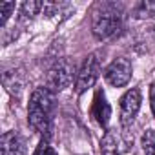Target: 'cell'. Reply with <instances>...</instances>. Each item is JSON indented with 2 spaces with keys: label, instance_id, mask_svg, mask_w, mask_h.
I'll use <instances>...</instances> for the list:
<instances>
[{
  "label": "cell",
  "instance_id": "6da1fadb",
  "mask_svg": "<svg viewBox=\"0 0 155 155\" xmlns=\"http://www.w3.org/2000/svg\"><path fill=\"white\" fill-rule=\"evenodd\" d=\"M55 110V93L44 86L37 88L29 97L28 106V122L38 133H48L51 124V115Z\"/></svg>",
  "mask_w": 155,
  "mask_h": 155
},
{
  "label": "cell",
  "instance_id": "7a4b0ae2",
  "mask_svg": "<svg viewBox=\"0 0 155 155\" xmlns=\"http://www.w3.org/2000/svg\"><path fill=\"white\" fill-rule=\"evenodd\" d=\"M122 26V15L115 6H102L101 13H95L93 17V24H91V31L95 35V38L99 40H106L110 37H113Z\"/></svg>",
  "mask_w": 155,
  "mask_h": 155
},
{
  "label": "cell",
  "instance_id": "3957f363",
  "mask_svg": "<svg viewBox=\"0 0 155 155\" xmlns=\"http://www.w3.org/2000/svg\"><path fill=\"white\" fill-rule=\"evenodd\" d=\"M101 66H102L101 51H93L84 58L79 73H77V79H75V90L79 95L95 86L97 79L101 77Z\"/></svg>",
  "mask_w": 155,
  "mask_h": 155
},
{
  "label": "cell",
  "instance_id": "277c9868",
  "mask_svg": "<svg viewBox=\"0 0 155 155\" xmlns=\"http://www.w3.org/2000/svg\"><path fill=\"white\" fill-rule=\"evenodd\" d=\"M73 77H75V64H71L66 58L57 60L48 71L46 88L51 90L53 93H58V91L69 88V84L73 82Z\"/></svg>",
  "mask_w": 155,
  "mask_h": 155
},
{
  "label": "cell",
  "instance_id": "5b68a950",
  "mask_svg": "<svg viewBox=\"0 0 155 155\" xmlns=\"http://www.w3.org/2000/svg\"><path fill=\"white\" fill-rule=\"evenodd\" d=\"M131 73H133V68H131V62L124 57H119L115 60L110 62V66L104 69V79L110 86L113 88H122L130 82L131 79Z\"/></svg>",
  "mask_w": 155,
  "mask_h": 155
},
{
  "label": "cell",
  "instance_id": "8992f818",
  "mask_svg": "<svg viewBox=\"0 0 155 155\" xmlns=\"http://www.w3.org/2000/svg\"><path fill=\"white\" fill-rule=\"evenodd\" d=\"M140 102H142V97H140L139 88H131L122 95V99H120V124L124 128L133 124V120L140 110Z\"/></svg>",
  "mask_w": 155,
  "mask_h": 155
},
{
  "label": "cell",
  "instance_id": "52a82bcc",
  "mask_svg": "<svg viewBox=\"0 0 155 155\" xmlns=\"http://www.w3.org/2000/svg\"><path fill=\"white\" fill-rule=\"evenodd\" d=\"M0 155H26L24 139L17 131H6L0 139Z\"/></svg>",
  "mask_w": 155,
  "mask_h": 155
},
{
  "label": "cell",
  "instance_id": "ba28073f",
  "mask_svg": "<svg viewBox=\"0 0 155 155\" xmlns=\"http://www.w3.org/2000/svg\"><path fill=\"white\" fill-rule=\"evenodd\" d=\"M91 113H93V117L97 119V122H99L102 128H106V126H108L110 117H111V108H110V104H108V101H106V97H104V93H102L101 90L95 93Z\"/></svg>",
  "mask_w": 155,
  "mask_h": 155
},
{
  "label": "cell",
  "instance_id": "9c48e42d",
  "mask_svg": "<svg viewBox=\"0 0 155 155\" xmlns=\"http://www.w3.org/2000/svg\"><path fill=\"white\" fill-rule=\"evenodd\" d=\"M101 151H102V155H120L122 142H120L117 131H113V130L106 131V135L101 140Z\"/></svg>",
  "mask_w": 155,
  "mask_h": 155
},
{
  "label": "cell",
  "instance_id": "30bf717a",
  "mask_svg": "<svg viewBox=\"0 0 155 155\" xmlns=\"http://www.w3.org/2000/svg\"><path fill=\"white\" fill-rule=\"evenodd\" d=\"M155 15V0H140L133 8V17L135 18H150Z\"/></svg>",
  "mask_w": 155,
  "mask_h": 155
},
{
  "label": "cell",
  "instance_id": "8fae6325",
  "mask_svg": "<svg viewBox=\"0 0 155 155\" xmlns=\"http://www.w3.org/2000/svg\"><path fill=\"white\" fill-rule=\"evenodd\" d=\"M42 8H44V4L38 2V0H26L20 6V15H22V18H33L35 15H38V11Z\"/></svg>",
  "mask_w": 155,
  "mask_h": 155
},
{
  "label": "cell",
  "instance_id": "7c38bea8",
  "mask_svg": "<svg viewBox=\"0 0 155 155\" xmlns=\"http://www.w3.org/2000/svg\"><path fill=\"white\" fill-rule=\"evenodd\" d=\"M140 146L144 155H155V130H146L142 133Z\"/></svg>",
  "mask_w": 155,
  "mask_h": 155
},
{
  "label": "cell",
  "instance_id": "4fadbf2b",
  "mask_svg": "<svg viewBox=\"0 0 155 155\" xmlns=\"http://www.w3.org/2000/svg\"><path fill=\"white\" fill-rule=\"evenodd\" d=\"M15 11V2H0V26H6L8 18Z\"/></svg>",
  "mask_w": 155,
  "mask_h": 155
},
{
  "label": "cell",
  "instance_id": "5bb4252c",
  "mask_svg": "<svg viewBox=\"0 0 155 155\" xmlns=\"http://www.w3.org/2000/svg\"><path fill=\"white\" fill-rule=\"evenodd\" d=\"M33 155H57V151L53 150V146L49 144L48 139H42V140L38 142V146H37V150H35Z\"/></svg>",
  "mask_w": 155,
  "mask_h": 155
},
{
  "label": "cell",
  "instance_id": "9a60e30c",
  "mask_svg": "<svg viewBox=\"0 0 155 155\" xmlns=\"http://www.w3.org/2000/svg\"><path fill=\"white\" fill-rule=\"evenodd\" d=\"M150 104H151V111H153V117H155V82L150 86Z\"/></svg>",
  "mask_w": 155,
  "mask_h": 155
},
{
  "label": "cell",
  "instance_id": "2e32d148",
  "mask_svg": "<svg viewBox=\"0 0 155 155\" xmlns=\"http://www.w3.org/2000/svg\"><path fill=\"white\" fill-rule=\"evenodd\" d=\"M153 33H155V26H153Z\"/></svg>",
  "mask_w": 155,
  "mask_h": 155
}]
</instances>
